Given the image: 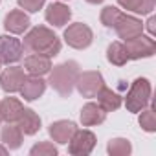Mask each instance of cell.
<instances>
[{"instance_id": "1", "label": "cell", "mask_w": 156, "mask_h": 156, "mask_svg": "<svg viewBox=\"0 0 156 156\" xmlns=\"http://www.w3.org/2000/svg\"><path fill=\"white\" fill-rule=\"evenodd\" d=\"M24 50L30 53H41L46 57H55L59 55L62 44L59 41V37L46 26H35L31 28L26 35H24V42H22Z\"/></svg>"}, {"instance_id": "2", "label": "cell", "mask_w": 156, "mask_h": 156, "mask_svg": "<svg viewBox=\"0 0 156 156\" xmlns=\"http://www.w3.org/2000/svg\"><path fill=\"white\" fill-rule=\"evenodd\" d=\"M79 62L77 61H64L57 66H51L48 83L61 98H70L75 88V81L79 77Z\"/></svg>"}, {"instance_id": "3", "label": "cell", "mask_w": 156, "mask_h": 156, "mask_svg": "<svg viewBox=\"0 0 156 156\" xmlns=\"http://www.w3.org/2000/svg\"><path fill=\"white\" fill-rule=\"evenodd\" d=\"M151 92H152V87H151V81L145 79V77H138V79L130 85L127 96H125V107L129 112H140L143 110L149 101H151Z\"/></svg>"}, {"instance_id": "4", "label": "cell", "mask_w": 156, "mask_h": 156, "mask_svg": "<svg viewBox=\"0 0 156 156\" xmlns=\"http://www.w3.org/2000/svg\"><path fill=\"white\" fill-rule=\"evenodd\" d=\"M64 41L70 48L73 50H85L92 44L94 41V31L90 30L88 24L83 22H73L64 30Z\"/></svg>"}, {"instance_id": "5", "label": "cell", "mask_w": 156, "mask_h": 156, "mask_svg": "<svg viewBox=\"0 0 156 156\" xmlns=\"http://www.w3.org/2000/svg\"><path fill=\"white\" fill-rule=\"evenodd\" d=\"M125 48L129 53V59H147L152 57L156 53V42L151 35H143L140 33L138 37H132L129 41H125Z\"/></svg>"}, {"instance_id": "6", "label": "cell", "mask_w": 156, "mask_h": 156, "mask_svg": "<svg viewBox=\"0 0 156 156\" xmlns=\"http://www.w3.org/2000/svg\"><path fill=\"white\" fill-rule=\"evenodd\" d=\"M105 85L103 75L98 70H87V72H79V77L75 81V88L83 98H96V94L99 92V88Z\"/></svg>"}, {"instance_id": "7", "label": "cell", "mask_w": 156, "mask_h": 156, "mask_svg": "<svg viewBox=\"0 0 156 156\" xmlns=\"http://www.w3.org/2000/svg\"><path fill=\"white\" fill-rule=\"evenodd\" d=\"M96 147V134L87 129H77L68 141V152L73 156H87Z\"/></svg>"}, {"instance_id": "8", "label": "cell", "mask_w": 156, "mask_h": 156, "mask_svg": "<svg viewBox=\"0 0 156 156\" xmlns=\"http://www.w3.org/2000/svg\"><path fill=\"white\" fill-rule=\"evenodd\" d=\"M24 46L13 35H0V62L2 64H15L22 59Z\"/></svg>"}, {"instance_id": "9", "label": "cell", "mask_w": 156, "mask_h": 156, "mask_svg": "<svg viewBox=\"0 0 156 156\" xmlns=\"http://www.w3.org/2000/svg\"><path fill=\"white\" fill-rule=\"evenodd\" d=\"M26 79V72L20 66H9L0 73V88L8 94H15L20 90L22 83Z\"/></svg>"}, {"instance_id": "10", "label": "cell", "mask_w": 156, "mask_h": 156, "mask_svg": "<svg viewBox=\"0 0 156 156\" xmlns=\"http://www.w3.org/2000/svg\"><path fill=\"white\" fill-rule=\"evenodd\" d=\"M114 30H116V33H118L119 39L129 41V39L138 37L140 33H143V22H141L140 19L132 17V15H125V13H121V17L118 19Z\"/></svg>"}, {"instance_id": "11", "label": "cell", "mask_w": 156, "mask_h": 156, "mask_svg": "<svg viewBox=\"0 0 156 156\" xmlns=\"http://www.w3.org/2000/svg\"><path fill=\"white\" fill-rule=\"evenodd\" d=\"M30 24H31L30 22V17L22 9H13L4 19V28L11 35H22V33H26L30 30Z\"/></svg>"}, {"instance_id": "12", "label": "cell", "mask_w": 156, "mask_h": 156, "mask_svg": "<svg viewBox=\"0 0 156 156\" xmlns=\"http://www.w3.org/2000/svg\"><path fill=\"white\" fill-rule=\"evenodd\" d=\"M75 130H77V125H75L73 121H68V119L53 121V123L48 127L50 138H51L55 143H61V145H66V143L70 141V138L73 136Z\"/></svg>"}, {"instance_id": "13", "label": "cell", "mask_w": 156, "mask_h": 156, "mask_svg": "<svg viewBox=\"0 0 156 156\" xmlns=\"http://www.w3.org/2000/svg\"><path fill=\"white\" fill-rule=\"evenodd\" d=\"M44 90H46V81L41 75H26L19 92L26 101H35L44 94Z\"/></svg>"}, {"instance_id": "14", "label": "cell", "mask_w": 156, "mask_h": 156, "mask_svg": "<svg viewBox=\"0 0 156 156\" xmlns=\"http://www.w3.org/2000/svg\"><path fill=\"white\" fill-rule=\"evenodd\" d=\"M44 19L48 24L55 26V28H62L64 24H68V20L72 19V11L66 4L62 2H53L46 8V13H44Z\"/></svg>"}, {"instance_id": "15", "label": "cell", "mask_w": 156, "mask_h": 156, "mask_svg": "<svg viewBox=\"0 0 156 156\" xmlns=\"http://www.w3.org/2000/svg\"><path fill=\"white\" fill-rule=\"evenodd\" d=\"M24 70L30 75H46L51 70V59L41 53H31L24 59Z\"/></svg>"}, {"instance_id": "16", "label": "cell", "mask_w": 156, "mask_h": 156, "mask_svg": "<svg viewBox=\"0 0 156 156\" xmlns=\"http://www.w3.org/2000/svg\"><path fill=\"white\" fill-rule=\"evenodd\" d=\"M79 119L83 123V127H96V125H101L105 119H107V112L94 101L87 103L83 108H81V114H79Z\"/></svg>"}, {"instance_id": "17", "label": "cell", "mask_w": 156, "mask_h": 156, "mask_svg": "<svg viewBox=\"0 0 156 156\" xmlns=\"http://www.w3.org/2000/svg\"><path fill=\"white\" fill-rule=\"evenodd\" d=\"M22 140H24V132L17 123H6V127H2V130H0V141L8 147V151L19 149L22 145Z\"/></svg>"}, {"instance_id": "18", "label": "cell", "mask_w": 156, "mask_h": 156, "mask_svg": "<svg viewBox=\"0 0 156 156\" xmlns=\"http://www.w3.org/2000/svg\"><path fill=\"white\" fill-rule=\"evenodd\" d=\"M96 98H98V105L105 110V112H114V110H118L119 107H121V103H123V98L116 92V90H112V88H108V87H101L99 88V92L96 94Z\"/></svg>"}, {"instance_id": "19", "label": "cell", "mask_w": 156, "mask_h": 156, "mask_svg": "<svg viewBox=\"0 0 156 156\" xmlns=\"http://www.w3.org/2000/svg\"><path fill=\"white\" fill-rule=\"evenodd\" d=\"M24 110V105L17 98H4L0 101V112H2V121L6 123H17L20 114Z\"/></svg>"}, {"instance_id": "20", "label": "cell", "mask_w": 156, "mask_h": 156, "mask_svg": "<svg viewBox=\"0 0 156 156\" xmlns=\"http://www.w3.org/2000/svg\"><path fill=\"white\" fill-rule=\"evenodd\" d=\"M41 118H39V114L33 110V108H24L22 110V114H20V118H19V121H17V125L20 127V130L26 134V136H33V134H37L39 130H41Z\"/></svg>"}, {"instance_id": "21", "label": "cell", "mask_w": 156, "mask_h": 156, "mask_svg": "<svg viewBox=\"0 0 156 156\" xmlns=\"http://www.w3.org/2000/svg\"><path fill=\"white\" fill-rule=\"evenodd\" d=\"M107 61H108L110 64H114V66H123V64H127L130 59H129L125 42L116 41V42L108 44V48H107Z\"/></svg>"}, {"instance_id": "22", "label": "cell", "mask_w": 156, "mask_h": 156, "mask_svg": "<svg viewBox=\"0 0 156 156\" xmlns=\"http://www.w3.org/2000/svg\"><path fill=\"white\" fill-rule=\"evenodd\" d=\"M118 4L136 15H149L156 6V0H118Z\"/></svg>"}, {"instance_id": "23", "label": "cell", "mask_w": 156, "mask_h": 156, "mask_svg": "<svg viewBox=\"0 0 156 156\" xmlns=\"http://www.w3.org/2000/svg\"><path fill=\"white\" fill-rule=\"evenodd\" d=\"M110 156H129L132 152V145L127 138H112L107 145Z\"/></svg>"}, {"instance_id": "24", "label": "cell", "mask_w": 156, "mask_h": 156, "mask_svg": "<svg viewBox=\"0 0 156 156\" xmlns=\"http://www.w3.org/2000/svg\"><path fill=\"white\" fill-rule=\"evenodd\" d=\"M119 17H121V9H118L116 6H105L101 9V15H99L101 24L105 28H110V30H114V26H116Z\"/></svg>"}, {"instance_id": "25", "label": "cell", "mask_w": 156, "mask_h": 156, "mask_svg": "<svg viewBox=\"0 0 156 156\" xmlns=\"http://www.w3.org/2000/svg\"><path fill=\"white\" fill-rule=\"evenodd\" d=\"M140 118H138V123L140 127L145 130V132H156V116H154V108H143L140 110Z\"/></svg>"}, {"instance_id": "26", "label": "cell", "mask_w": 156, "mask_h": 156, "mask_svg": "<svg viewBox=\"0 0 156 156\" xmlns=\"http://www.w3.org/2000/svg\"><path fill=\"white\" fill-rule=\"evenodd\" d=\"M57 152H59L57 147L50 141H41V143L33 145L31 151H30L31 156H57Z\"/></svg>"}, {"instance_id": "27", "label": "cell", "mask_w": 156, "mask_h": 156, "mask_svg": "<svg viewBox=\"0 0 156 156\" xmlns=\"http://www.w3.org/2000/svg\"><path fill=\"white\" fill-rule=\"evenodd\" d=\"M17 4L20 6V9H24L28 13H37L46 4V0H17Z\"/></svg>"}, {"instance_id": "28", "label": "cell", "mask_w": 156, "mask_h": 156, "mask_svg": "<svg viewBox=\"0 0 156 156\" xmlns=\"http://www.w3.org/2000/svg\"><path fill=\"white\" fill-rule=\"evenodd\" d=\"M154 24H156V19H154V17H151V19L147 20V26H145V28L149 30L151 37H152V35H154V31H156V26H154Z\"/></svg>"}, {"instance_id": "29", "label": "cell", "mask_w": 156, "mask_h": 156, "mask_svg": "<svg viewBox=\"0 0 156 156\" xmlns=\"http://www.w3.org/2000/svg\"><path fill=\"white\" fill-rule=\"evenodd\" d=\"M4 154H8V147L0 143V156H4Z\"/></svg>"}, {"instance_id": "30", "label": "cell", "mask_w": 156, "mask_h": 156, "mask_svg": "<svg viewBox=\"0 0 156 156\" xmlns=\"http://www.w3.org/2000/svg\"><path fill=\"white\" fill-rule=\"evenodd\" d=\"M87 2H88V4H101L103 0H87Z\"/></svg>"}, {"instance_id": "31", "label": "cell", "mask_w": 156, "mask_h": 156, "mask_svg": "<svg viewBox=\"0 0 156 156\" xmlns=\"http://www.w3.org/2000/svg\"><path fill=\"white\" fill-rule=\"evenodd\" d=\"M0 123H2V112H0Z\"/></svg>"}, {"instance_id": "32", "label": "cell", "mask_w": 156, "mask_h": 156, "mask_svg": "<svg viewBox=\"0 0 156 156\" xmlns=\"http://www.w3.org/2000/svg\"><path fill=\"white\" fill-rule=\"evenodd\" d=\"M0 68H2V62H0Z\"/></svg>"}, {"instance_id": "33", "label": "cell", "mask_w": 156, "mask_h": 156, "mask_svg": "<svg viewBox=\"0 0 156 156\" xmlns=\"http://www.w3.org/2000/svg\"><path fill=\"white\" fill-rule=\"evenodd\" d=\"M0 2H2V0H0Z\"/></svg>"}]
</instances>
